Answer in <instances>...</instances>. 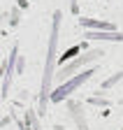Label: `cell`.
Segmentation results:
<instances>
[{
    "mask_svg": "<svg viewBox=\"0 0 123 130\" xmlns=\"http://www.w3.org/2000/svg\"><path fill=\"white\" fill-rule=\"evenodd\" d=\"M60 9L54 12L51 21V35H49V49H47V63H44L42 86H40V114L47 111V102L51 100V77H54V63H56V46H58V32H60Z\"/></svg>",
    "mask_w": 123,
    "mask_h": 130,
    "instance_id": "cell-1",
    "label": "cell"
},
{
    "mask_svg": "<svg viewBox=\"0 0 123 130\" xmlns=\"http://www.w3.org/2000/svg\"><path fill=\"white\" fill-rule=\"evenodd\" d=\"M95 74V70H84L81 74H77V77H72V79H65L63 81V84H60L54 93H51V100L54 102H60V100H65V98L67 95H72L77 88H79L81 84H84V81H88L91 77H93Z\"/></svg>",
    "mask_w": 123,
    "mask_h": 130,
    "instance_id": "cell-2",
    "label": "cell"
},
{
    "mask_svg": "<svg viewBox=\"0 0 123 130\" xmlns=\"http://www.w3.org/2000/svg\"><path fill=\"white\" fill-rule=\"evenodd\" d=\"M100 56H104L102 54V49H93V51H88V54H84L81 58H77V60H72L67 68H63L60 70V79H67L70 77V72H74V70H79L81 65H86V63H91V60H95V58H100Z\"/></svg>",
    "mask_w": 123,
    "mask_h": 130,
    "instance_id": "cell-3",
    "label": "cell"
},
{
    "mask_svg": "<svg viewBox=\"0 0 123 130\" xmlns=\"http://www.w3.org/2000/svg\"><path fill=\"white\" fill-rule=\"evenodd\" d=\"M88 40H102V42H123V32L121 30H86Z\"/></svg>",
    "mask_w": 123,
    "mask_h": 130,
    "instance_id": "cell-4",
    "label": "cell"
},
{
    "mask_svg": "<svg viewBox=\"0 0 123 130\" xmlns=\"http://www.w3.org/2000/svg\"><path fill=\"white\" fill-rule=\"evenodd\" d=\"M79 23L86 30H114L112 23H102V21H95V19H79Z\"/></svg>",
    "mask_w": 123,
    "mask_h": 130,
    "instance_id": "cell-5",
    "label": "cell"
},
{
    "mask_svg": "<svg viewBox=\"0 0 123 130\" xmlns=\"http://www.w3.org/2000/svg\"><path fill=\"white\" fill-rule=\"evenodd\" d=\"M14 60H16V46L12 49L9 54V65L5 70V81H3V95H7V88H9V81H12V68H14Z\"/></svg>",
    "mask_w": 123,
    "mask_h": 130,
    "instance_id": "cell-6",
    "label": "cell"
},
{
    "mask_svg": "<svg viewBox=\"0 0 123 130\" xmlns=\"http://www.w3.org/2000/svg\"><path fill=\"white\" fill-rule=\"evenodd\" d=\"M123 79V72H118V74H114V77H109V79H107L104 81V84H102V88H112L114 84H116V81H121Z\"/></svg>",
    "mask_w": 123,
    "mask_h": 130,
    "instance_id": "cell-7",
    "label": "cell"
},
{
    "mask_svg": "<svg viewBox=\"0 0 123 130\" xmlns=\"http://www.w3.org/2000/svg\"><path fill=\"white\" fill-rule=\"evenodd\" d=\"M35 130H42V128H40V125H37V123H35Z\"/></svg>",
    "mask_w": 123,
    "mask_h": 130,
    "instance_id": "cell-8",
    "label": "cell"
}]
</instances>
